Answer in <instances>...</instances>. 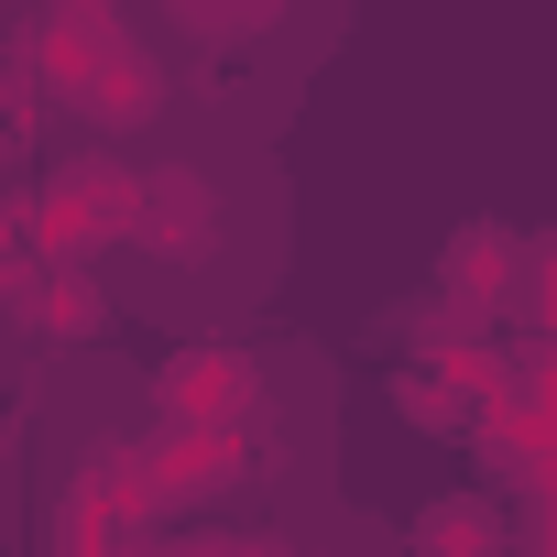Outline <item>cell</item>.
Instances as JSON below:
<instances>
[{
    "label": "cell",
    "instance_id": "6",
    "mask_svg": "<svg viewBox=\"0 0 557 557\" xmlns=\"http://www.w3.org/2000/svg\"><path fill=\"white\" fill-rule=\"evenodd\" d=\"M394 416L426 426V437H459V426H470V394H459L448 372H394Z\"/></svg>",
    "mask_w": 557,
    "mask_h": 557
},
{
    "label": "cell",
    "instance_id": "1",
    "mask_svg": "<svg viewBox=\"0 0 557 557\" xmlns=\"http://www.w3.org/2000/svg\"><path fill=\"white\" fill-rule=\"evenodd\" d=\"M273 240H285V208H273L262 153L230 132H164L153 153H132L110 296H132L175 329H219L273 285Z\"/></svg>",
    "mask_w": 557,
    "mask_h": 557
},
{
    "label": "cell",
    "instance_id": "3",
    "mask_svg": "<svg viewBox=\"0 0 557 557\" xmlns=\"http://www.w3.org/2000/svg\"><path fill=\"white\" fill-rule=\"evenodd\" d=\"M513 273H524V230L459 219L448 251H437V296H448L459 318H503V307H513Z\"/></svg>",
    "mask_w": 557,
    "mask_h": 557
},
{
    "label": "cell",
    "instance_id": "4",
    "mask_svg": "<svg viewBox=\"0 0 557 557\" xmlns=\"http://www.w3.org/2000/svg\"><path fill=\"white\" fill-rule=\"evenodd\" d=\"M12 307H23V329L55 339V350H88V339L110 329V285H99V262H55V251L23 262V296H12Z\"/></svg>",
    "mask_w": 557,
    "mask_h": 557
},
{
    "label": "cell",
    "instance_id": "7",
    "mask_svg": "<svg viewBox=\"0 0 557 557\" xmlns=\"http://www.w3.org/2000/svg\"><path fill=\"white\" fill-rule=\"evenodd\" d=\"M186 557H285V546H262V535H208V546H186Z\"/></svg>",
    "mask_w": 557,
    "mask_h": 557
},
{
    "label": "cell",
    "instance_id": "5",
    "mask_svg": "<svg viewBox=\"0 0 557 557\" xmlns=\"http://www.w3.org/2000/svg\"><path fill=\"white\" fill-rule=\"evenodd\" d=\"M394 557H513V513L492 492H437V503H416Z\"/></svg>",
    "mask_w": 557,
    "mask_h": 557
},
{
    "label": "cell",
    "instance_id": "2",
    "mask_svg": "<svg viewBox=\"0 0 557 557\" xmlns=\"http://www.w3.org/2000/svg\"><path fill=\"white\" fill-rule=\"evenodd\" d=\"M45 45H55V99L88 132H153L164 121V77L132 55L143 45L132 23H45Z\"/></svg>",
    "mask_w": 557,
    "mask_h": 557
}]
</instances>
